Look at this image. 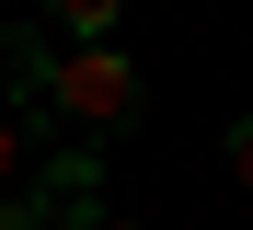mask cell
<instances>
[{"label": "cell", "mask_w": 253, "mask_h": 230, "mask_svg": "<svg viewBox=\"0 0 253 230\" xmlns=\"http://www.w3.org/2000/svg\"><path fill=\"white\" fill-rule=\"evenodd\" d=\"M138 69H126V46H81V58H58V92H46V115H69L81 138H126L138 127Z\"/></svg>", "instance_id": "6da1fadb"}, {"label": "cell", "mask_w": 253, "mask_h": 230, "mask_svg": "<svg viewBox=\"0 0 253 230\" xmlns=\"http://www.w3.org/2000/svg\"><path fill=\"white\" fill-rule=\"evenodd\" d=\"M46 184H35V207H46V230H104V150L81 138V150H58V161H35Z\"/></svg>", "instance_id": "7a4b0ae2"}, {"label": "cell", "mask_w": 253, "mask_h": 230, "mask_svg": "<svg viewBox=\"0 0 253 230\" xmlns=\"http://www.w3.org/2000/svg\"><path fill=\"white\" fill-rule=\"evenodd\" d=\"M0 92L46 115V92H58V35L46 23H12V35H0Z\"/></svg>", "instance_id": "3957f363"}, {"label": "cell", "mask_w": 253, "mask_h": 230, "mask_svg": "<svg viewBox=\"0 0 253 230\" xmlns=\"http://www.w3.org/2000/svg\"><path fill=\"white\" fill-rule=\"evenodd\" d=\"M35 23H46V35H81V46H115L126 0H35Z\"/></svg>", "instance_id": "277c9868"}, {"label": "cell", "mask_w": 253, "mask_h": 230, "mask_svg": "<svg viewBox=\"0 0 253 230\" xmlns=\"http://www.w3.org/2000/svg\"><path fill=\"white\" fill-rule=\"evenodd\" d=\"M23 173H35V138H23V115H12V104H0V196H12Z\"/></svg>", "instance_id": "5b68a950"}, {"label": "cell", "mask_w": 253, "mask_h": 230, "mask_svg": "<svg viewBox=\"0 0 253 230\" xmlns=\"http://www.w3.org/2000/svg\"><path fill=\"white\" fill-rule=\"evenodd\" d=\"M0 230H46V207L35 196H0Z\"/></svg>", "instance_id": "8992f818"}, {"label": "cell", "mask_w": 253, "mask_h": 230, "mask_svg": "<svg viewBox=\"0 0 253 230\" xmlns=\"http://www.w3.org/2000/svg\"><path fill=\"white\" fill-rule=\"evenodd\" d=\"M230 173H242V196H253V115L230 127Z\"/></svg>", "instance_id": "52a82bcc"}, {"label": "cell", "mask_w": 253, "mask_h": 230, "mask_svg": "<svg viewBox=\"0 0 253 230\" xmlns=\"http://www.w3.org/2000/svg\"><path fill=\"white\" fill-rule=\"evenodd\" d=\"M104 230H138V219H104Z\"/></svg>", "instance_id": "ba28073f"}]
</instances>
